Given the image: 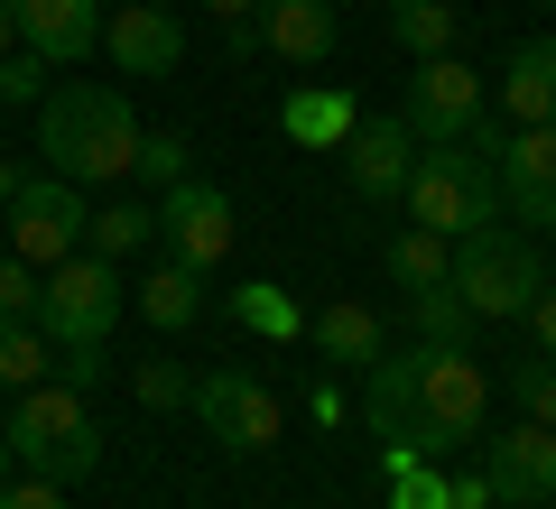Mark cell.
I'll return each mask as SVG.
<instances>
[{"instance_id": "484cf974", "label": "cell", "mask_w": 556, "mask_h": 509, "mask_svg": "<svg viewBox=\"0 0 556 509\" xmlns=\"http://www.w3.org/2000/svg\"><path fill=\"white\" fill-rule=\"evenodd\" d=\"M408 315H417V343H473V306L455 288H417Z\"/></svg>"}, {"instance_id": "1f68e13d", "label": "cell", "mask_w": 556, "mask_h": 509, "mask_svg": "<svg viewBox=\"0 0 556 509\" xmlns=\"http://www.w3.org/2000/svg\"><path fill=\"white\" fill-rule=\"evenodd\" d=\"M0 102H47V56L10 47V56H0Z\"/></svg>"}, {"instance_id": "8d00e7d4", "label": "cell", "mask_w": 556, "mask_h": 509, "mask_svg": "<svg viewBox=\"0 0 556 509\" xmlns=\"http://www.w3.org/2000/svg\"><path fill=\"white\" fill-rule=\"evenodd\" d=\"M445 500L455 509H492V482H482V472H445Z\"/></svg>"}, {"instance_id": "5b68a950", "label": "cell", "mask_w": 556, "mask_h": 509, "mask_svg": "<svg viewBox=\"0 0 556 509\" xmlns=\"http://www.w3.org/2000/svg\"><path fill=\"white\" fill-rule=\"evenodd\" d=\"M445 288L473 306V325H519L529 315V296L547 288V269H538V241L510 232V222H482L473 241H455V269H445Z\"/></svg>"}, {"instance_id": "e575fe53", "label": "cell", "mask_w": 556, "mask_h": 509, "mask_svg": "<svg viewBox=\"0 0 556 509\" xmlns=\"http://www.w3.org/2000/svg\"><path fill=\"white\" fill-rule=\"evenodd\" d=\"M519 325H529V343H538V361H556V278H547V288L529 296V315H519Z\"/></svg>"}, {"instance_id": "ba28073f", "label": "cell", "mask_w": 556, "mask_h": 509, "mask_svg": "<svg viewBox=\"0 0 556 509\" xmlns=\"http://www.w3.org/2000/svg\"><path fill=\"white\" fill-rule=\"evenodd\" d=\"M186 408L204 417V435H214L223 454H269L278 427H288L278 390H269V380H251V371H195V398H186Z\"/></svg>"}, {"instance_id": "6da1fadb", "label": "cell", "mask_w": 556, "mask_h": 509, "mask_svg": "<svg viewBox=\"0 0 556 509\" xmlns=\"http://www.w3.org/2000/svg\"><path fill=\"white\" fill-rule=\"evenodd\" d=\"M38 149H47V177H65V186H112V177H130V157H139V112H130V93H112V84H47V102H38Z\"/></svg>"}, {"instance_id": "3957f363", "label": "cell", "mask_w": 556, "mask_h": 509, "mask_svg": "<svg viewBox=\"0 0 556 509\" xmlns=\"http://www.w3.org/2000/svg\"><path fill=\"white\" fill-rule=\"evenodd\" d=\"M482 408H492V380L464 343H408V454L417 463H455L464 445H482Z\"/></svg>"}, {"instance_id": "d4e9b609", "label": "cell", "mask_w": 556, "mask_h": 509, "mask_svg": "<svg viewBox=\"0 0 556 509\" xmlns=\"http://www.w3.org/2000/svg\"><path fill=\"white\" fill-rule=\"evenodd\" d=\"M130 177H149L159 195H167V186H186V177H195V139H186V130H139Z\"/></svg>"}, {"instance_id": "cb8c5ba5", "label": "cell", "mask_w": 556, "mask_h": 509, "mask_svg": "<svg viewBox=\"0 0 556 509\" xmlns=\"http://www.w3.org/2000/svg\"><path fill=\"white\" fill-rule=\"evenodd\" d=\"M47 371H56V343H47L28 315L0 325V390H28V380H47Z\"/></svg>"}, {"instance_id": "83f0119b", "label": "cell", "mask_w": 556, "mask_h": 509, "mask_svg": "<svg viewBox=\"0 0 556 509\" xmlns=\"http://www.w3.org/2000/svg\"><path fill=\"white\" fill-rule=\"evenodd\" d=\"M232 325H251V333H278V343H288V333H306V315L288 306L278 288H241V296H232Z\"/></svg>"}, {"instance_id": "7402d4cb", "label": "cell", "mask_w": 556, "mask_h": 509, "mask_svg": "<svg viewBox=\"0 0 556 509\" xmlns=\"http://www.w3.org/2000/svg\"><path fill=\"white\" fill-rule=\"evenodd\" d=\"M159 241V204H102V214H84V251L93 259H130Z\"/></svg>"}, {"instance_id": "4dcf8cb0", "label": "cell", "mask_w": 556, "mask_h": 509, "mask_svg": "<svg viewBox=\"0 0 556 509\" xmlns=\"http://www.w3.org/2000/svg\"><path fill=\"white\" fill-rule=\"evenodd\" d=\"M510 398L529 427H556V361H529V371H510Z\"/></svg>"}, {"instance_id": "277c9868", "label": "cell", "mask_w": 556, "mask_h": 509, "mask_svg": "<svg viewBox=\"0 0 556 509\" xmlns=\"http://www.w3.org/2000/svg\"><path fill=\"white\" fill-rule=\"evenodd\" d=\"M399 204H408L417 232L437 241H473L482 222H501V186H492V157H473L455 139V149H417L408 186H399Z\"/></svg>"}, {"instance_id": "ac0fdd59", "label": "cell", "mask_w": 556, "mask_h": 509, "mask_svg": "<svg viewBox=\"0 0 556 509\" xmlns=\"http://www.w3.org/2000/svg\"><path fill=\"white\" fill-rule=\"evenodd\" d=\"M501 112H510L519 130L556 120V38H519V47H510V75H501Z\"/></svg>"}, {"instance_id": "b9f144b4", "label": "cell", "mask_w": 556, "mask_h": 509, "mask_svg": "<svg viewBox=\"0 0 556 509\" xmlns=\"http://www.w3.org/2000/svg\"><path fill=\"white\" fill-rule=\"evenodd\" d=\"M538 509H556V500H538Z\"/></svg>"}, {"instance_id": "d590c367", "label": "cell", "mask_w": 556, "mask_h": 509, "mask_svg": "<svg viewBox=\"0 0 556 509\" xmlns=\"http://www.w3.org/2000/svg\"><path fill=\"white\" fill-rule=\"evenodd\" d=\"M195 10H204V20H223V38H232V56L251 47V10H260V0H195Z\"/></svg>"}, {"instance_id": "30bf717a", "label": "cell", "mask_w": 556, "mask_h": 509, "mask_svg": "<svg viewBox=\"0 0 556 509\" xmlns=\"http://www.w3.org/2000/svg\"><path fill=\"white\" fill-rule=\"evenodd\" d=\"M492 186H501V214H510V222L556 232V120L501 139V149H492Z\"/></svg>"}, {"instance_id": "e0dca14e", "label": "cell", "mask_w": 556, "mask_h": 509, "mask_svg": "<svg viewBox=\"0 0 556 509\" xmlns=\"http://www.w3.org/2000/svg\"><path fill=\"white\" fill-rule=\"evenodd\" d=\"M306 343H316L325 361H343V371H371V361L390 353V325H380V315L362 306V296H334V306H316Z\"/></svg>"}, {"instance_id": "d6986e66", "label": "cell", "mask_w": 556, "mask_h": 509, "mask_svg": "<svg viewBox=\"0 0 556 509\" xmlns=\"http://www.w3.org/2000/svg\"><path fill=\"white\" fill-rule=\"evenodd\" d=\"M130 306L149 315L159 333H186V325L204 315V269H186V259H159V269L130 288Z\"/></svg>"}, {"instance_id": "7bdbcfd3", "label": "cell", "mask_w": 556, "mask_h": 509, "mask_svg": "<svg viewBox=\"0 0 556 509\" xmlns=\"http://www.w3.org/2000/svg\"><path fill=\"white\" fill-rule=\"evenodd\" d=\"M547 10H556V0H547Z\"/></svg>"}, {"instance_id": "4316f807", "label": "cell", "mask_w": 556, "mask_h": 509, "mask_svg": "<svg viewBox=\"0 0 556 509\" xmlns=\"http://www.w3.org/2000/svg\"><path fill=\"white\" fill-rule=\"evenodd\" d=\"M130 398L167 417V408H186V398H195V371H177V361L159 353V361H139V371H130Z\"/></svg>"}, {"instance_id": "44dd1931", "label": "cell", "mask_w": 556, "mask_h": 509, "mask_svg": "<svg viewBox=\"0 0 556 509\" xmlns=\"http://www.w3.org/2000/svg\"><path fill=\"white\" fill-rule=\"evenodd\" d=\"M380 10H390V38L408 47V56H455V38H464L455 0H380Z\"/></svg>"}, {"instance_id": "7c38bea8", "label": "cell", "mask_w": 556, "mask_h": 509, "mask_svg": "<svg viewBox=\"0 0 556 509\" xmlns=\"http://www.w3.org/2000/svg\"><path fill=\"white\" fill-rule=\"evenodd\" d=\"M482 482H492V500L501 509H538V500H556V427H501V435H482Z\"/></svg>"}, {"instance_id": "8fae6325", "label": "cell", "mask_w": 556, "mask_h": 509, "mask_svg": "<svg viewBox=\"0 0 556 509\" xmlns=\"http://www.w3.org/2000/svg\"><path fill=\"white\" fill-rule=\"evenodd\" d=\"M232 195L223 186H167V204H159V259H186V269H214L223 251H232Z\"/></svg>"}, {"instance_id": "60d3db41", "label": "cell", "mask_w": 556, "mask_h": 509, "mask_svg": "<svg viewBox=\"0 0 556 509\" xmlns=\"http://www.w3.org/2000/svg\"><path fill=\"white\" fill-rule=\"evenodd\" d=\"M334 10H353V0H334Z\"/></svg>"}, {"instance_id": "603a6c76", "label": "cell", "mask_w": 556, "mask_h": 509, "mask_svg": "<svg viewBox=\"0 0 556 509\" xmlns=\"http://www.w3.org/2000/svg\"><path fill=\"white\" fill-rule=\"evenodd\" d=\"M380 269H390V288H445V269H455V241H437V232H417V222H408V232H399L390 241V251H380Z\"/></svg>"}, {"instance_id": "d6a6232c", "label": "cell", "mask_w": 556, "mask_h": 509, "mask_svg": "<svg viewBox=\"0 0 556 509\" xmlns=\"http://www.w3.org/2000/svg\"><path fill=\"white\" fill-rule=\"evenodd\" d=\"M56 380H75V390H102V380H112L102 343H56Z\"/></svg>"}, {"instance_id": "f35d334b", "label": "cell", "mask_w": 556, "mask_h": 509, "mask_svg": "<svg viewBox=\"0 0 556 509\" xmlns=\"http://www.w3.org/2000/svg\"><path fill=\"white\" fill-rule=\"evenodd\" d=\"M10 195H20V167H10V157H0V204H10Z\"/></svg>"}, {"instance_id": "52a82bcc", "label": "cell", "mask_w": 556, "mask_h": 509, "mask_svg": "<svg viewBox=\"0 0 556 509\" xmlns=\"http://www.w3.org/2000/svg\"><path fill=\"white\" fill-rule=\"evenodd\" d=\"M84 186L65 177H20V195L0 204V222H10V259H28V269H56V259L84 251Z\"/></svg>"}, {"instance_id": "4fadbf2b", "label": "cell", "mask_w": 556, "mask_h": 509, "mask_svg": "<svg viewBox=\"0 0 556 509\" xmlns=\"http://www.w3.org/2000/svg\"><path fill=\"white\" fill-rule=\"evenodd\" d=\"M334 157H343V177H353L362 204H399V186H408V167H417V139H408L399 112H362Z\"/></svg>"}, {"instance_id": "f546056e", "label": "cell", "mask_w": 556, "mask_h": 509, "mask_svg": "<svg viewBox=\"0 0 556 509\" xmlns=\"http://www.w3.org/2000/svg\"><path fill=\"white\" fill-rule=\"evenodd\" d=\"M390 509H455V500H445V463H408V472H390Z\"/></svg>"}, {"instance_id": "2e32d148", "label": "cell", "mask_w": 556, "mask_h": 509, "mask_svg": "<svg viewBox=\"0 0 556 509\" xmlns=\"http://www.w3.org/2000/svg\"><path fill=\"white\" fill-rule=\"evenodd\" d=\"M20 10V47L47 65H84L102 47V10L93 0H10Z\"/></svg>"}, {"instance_id": "f1b7e54d", "label": "cell", "mask_w": 556, "mask_h": 509, "mask_svg": "<svg viewBox=\"0 0 556 509\" xmlns=\"http://www.w3.org/2000/svg\"><path fill=\"white\" fill-rule=\"evenodd\" d=\"M38 278H47V269H28V259L0 251V325H20V315L38 325Z\"/></svg>"}, {"instance_id": "836d02e7", "label": "cell", "mask_w": 556, "mask_h": 509, "mask_svg": "<svg viewBox=\"0 0 556 509\" xmlns=\"http://www.w3.org/2000/svg\"><path fill=\"white\" fill-rule=\"evenodd\" d=\"M0 509H65V491L47 472H20V482H0Z\"/></svg>"}, {"instance_id": "9a60e30c", "label": "cell", "mask_w": 556, "mask_h": 509, "mask_svg": "<svg viewBox=\"0 0 556 509\" xmlns=\"http://www.w3.org/2000/svg\"><path fill=\"white\" fill-rule=\"evenodd\" d=\"M251 38L269 47V56H288V65H325L334 38H343V10H334V0H260Z\"/></svg>"}, {"instance_id": "ab89813d", "label": "cell", "mask_w": 556, "mask_h": 509, "mask_svg": "<svg viewBox=\"0 0 556 509\" xmlns=\"http://www.w3.org/2000/svg\"><path fill=\"white\" fill-rule=\"evenodd\" d=\"M0 482H10V445H0Z\"/></svg>"}, {"instance_id": "ffe728a7", "label": "cell", "mask_w": 556, "mask_h": 509, "mask_svg": "<svg viewBox=\"0 0 556 509\" xmlns=\"http://www.w3.org/2000/svg\"><path fill=\"white\" fill-rule=\"evenodd\" d=\"M353 93H325V84H306V93H288L278 102V130L298 139V149H343V139H353Z\"/></svg>"}, {"instance_id": "9c48e42d", "label": "cell", "mask_w": 556, "mask_h": 509, "mask_svg": "<svg viewBox=\"0 0 556 509\" xmlns=\"http://www.w3.org/2000/svg\"><path fill=\"white\" fill-rule=\"evenodd\" d=\"M399 120H408V139H417V149H455V139L482 120V75H473L464 56H417Z\"/></svg>"}, {"instance_id": "7a4b0ae2", "label": "cell", "mask_w": 556, "mask_h": 509, "mask_svg": "<svg viewBox=\"0 0 556 509\" xmlns=\"http://www.w3.org/2000/svg\"><path fill=\"white\" fill-rule=\"evenodd\" d=\"M0 445H10V463L20 472H47V482H93L102 472V417H93V390H75V380H28V390H10V427H0Z\"/></svg>"}, {"instance_id": "5bb4252c", "label": "cell", "mask_w": 556, "mask_h": 509, "mask_svg": "<svg viewBox=\"0 0 556 509\" xmlns=\"http://www.w3.org/2000/svg\"><path fill=\"white\" fill-rule=\"evenodd\" d=\"M102 47H112L121 75H177L186 65V28H177V10H159V0H121L112 20H102Z\"/></svg>"}, {"instance_id": "8992f818", "label": "cell", "mask_w": 556, "mask_h": 509, "mask_svg": "<svg viewBox=\"0 0 556 509\" xmlns=\"http://www.w3.org/2000/svg\"><path fill=\"white\" fill-rule=\"evenodd\" d=\"M130 315V288H121L112 259L75 251L38 278V333L47 343H112V325Z\"/></svg>"}, {"instance_id": "74e56055", "label": "cell", "mask_w": 556, "mask_h": 509, "mask_svg": "<svg viewBox=\"0 0 556 509\" xmlns=\"http://www.w3.org/2000/svg\"><path fill=\"white\" fill-rule=\"evenodd\" d=\"M10 47H20V10H10V0H0V56H10Z\"/></svg>"}]
</instances>
